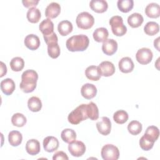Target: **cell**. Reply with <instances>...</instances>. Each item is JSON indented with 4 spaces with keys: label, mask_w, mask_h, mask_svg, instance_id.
<instances>
[{
    "label": "cell",
    "mask_w": 160,
    "mask_h": 160,
    "mask_svg": "<svg viewBox=\"0 0 160 160\" xmlns=\"http://www.w3.org/2000/svg\"><path fill=\"white\" fill-rule=\"evenodd\" d=\"M118 66L122 72L129 73L133 70L134 64L131 58L129 57H124L119 60Z\"/></svg>",
    "instance_id": "obj_15"
},
{
    "label": "cell",
    "mask_w": 160,
    "mask_h": 160,
    "mask_svg": "<svg viewBox=\"0 0 160 160\" xmlns=\"http://www.w3.org/2000/svg\"><path fill=\"white\" fill-rule=\"evenodd\" d=\"M88 118L87 104H82L71 111L68 117V121L72 124H78Z\"/></svg>",
    "instance_id": "obj_3"
},
{
    "label": "cell",
    "mask_w": 160,
    "mask_h": 160,
    "mask_svg": "<svg viewBox=\"0 0 160 160\" xmlns=\"http://www.w3.org/2000/svg\"><path fill=\"white\" fill-rule=\"evenodd\" d=\"M69 158L68 157L67 154L63 151H57L55 152L52 156L53 160H58V159H66L68 160Z\"/></svg>",
    "instance_id": "obj_41"
},
{
    "label": "cell",
    "mask_w": 160,
    "mask_h": 160,
    "mask_svg": "<svg viewBox=\"0 0 160 160\" xmlns=\"http://www.w3.org/2000/svg\"><path fill=\"white\" fill-rule=\"evenodd\" d=\"M26 17L30 22L37 23L41 17L40 10L36 7L29 8L27 12Z\"/></svg>",
    "instance_id": "obj_27"
},
{
    "label": "cell",
    "mask_w": 160,
    "mask_h": 160,
    "mask_svg": "<svg viewBox=\"0 0 160 160\" xmlns=\"http://www.w3.org/2000/svg\"><path fill=\"white\" fill-rule=\"evenodd\" d=\"M25 46L30 50H36L40 46V40L38 36L30 34L26 36L24 41Z\"/></svg>",
    "instance_id": "obj_16"
},
{
    "label": "cell",
    "mask_w": 160,
    "mask_h": 160,
    "mask_svg": "<svg viewBox=\"0 0 160 160\" xmlns=\"http://www.w3.org/2000/svg\"><path fill=\"white\" fill-rule=\"evenodd\" d=\"M26 150L30 155L34 156L38 154L41 150L39 142L35 139L28 140L26 144Z\"/></svg>",
    "instance_id": "obj_18"
},
{
    "label": "cell",
    "mask_w": 160,
    "mask_h": 160,
    "mask_svg": "<svg viewBox=\"0 0 160 160\" xmlns=\"http://www.w3.org/2000/svg\"><path fill=\"white\" fill-rule=\"evenodd\" d=\"M144 135L155 142L159 138V130L155 126H150L147 128Z\"/></svg>",
    "instance_id": "obj_38"
},
{
    "label": "cell",
    "mask_w": 160,
    "mask_h": 160,
    "mask_svg": "<svg viewBox=\"0 0 160 160\" xmlns=\"http://www.w3.org/2000/svg\"><path fill=\"white\" fill-rule=\"evenodd\" d=\"M22 2L24 7L26 8H34V6L36 7V6L38 4L39 1L38 0H23L22 1Z\"/></svg>",
    "instance_id": "obj_42"
},
{
    "label": "cell",
    "mask_w": 160,
    "mask_h": 160,
    "mask_svg": "<svg viewBox=\"0 0 160 160\" xmlns=\"http://www.w3.org/2000/svg\"><path fill=\"white\" fill-rule=\"evenodd\" d=\"M143 21L144 18L138 12L132 13L128 18V23L133 28L139 27L143 22Z\"/></svg>",
    "instance_id": "obj_24"
},
{
    "label": "cell",
    "mask_w": 160,
    "mask_h": 160,
    "mask_svg": "<svg viewBox=\"0 0 160 160\" xmlns=\"http://www.w3.org/2000/svg\"><path fill=\"white\" fill-rule=\"evenodd\" d=\"M109 24L112 33L117 36H122L127 32V28L123 24V19L120 16H114L109 19Z\"/></svg>",
    "instance_id": "obj_4"
},
{
    "label": "cell",
    "mask_w": 160,
    "mask_h": 160,
    "mask_svg": "<svg viewBox=\"0 0 160 160\" xmlns=\"http://www.w3.org/2000/svg\"><path fill=\"white\" fill-rule=\"evenodd\" d=\"M154 141L143 135L139 140V145L141 148L144 151H149L154 146Z\"/></svg>",
    "instance_id": "obj_39"
},
{
    "label": "cell",
    "mask_w": 160,
    "mask_h": 160,
    "mask_svg": "<svg viewBox=\"0 0 160 160\" xmlns=\"http://www.w3.org/2000/svg\"><path fill=\"white\" fill-rule=\"evenodd\" d=\"M89 44V39L87 36L78 34L68 38L66 41V46L69 51H83L88 48Z\"/></svg>",
    "instance_id": "obj_2"
},
{
    "label": "cell",
    "mask_w": 160,
    "mask_h": 160,
    "mask_svg": "<svg viewBox=\"0 0 160 160\" xmlns=\"http://www.w3.org/2000/svg\"><path fill=\"white\" fill-rule=\"evenodd\" d=\"M39 29L43 36H48L54 32V24L50 19L47 18L40 23Z\"/></svg>",
    "instance_id": "obj_21"
},
{
    "label": "cell",
    "mask_w": 160,
    "mask_h": 160,
    "mask_svg": "<svg viewBox=\"0 0 160 160\" xmlns=\"http://www.w3.org/2000/svg\"><path fill=\"white\" fill-rule=\"evenodd\" d=\"M81 93L82 96L85 99H91L96 96L97 94V88L92 84L86 83L81 87Z\"/></svg>",
    "instance_id": "obj_13"
},
{
    "label": "cell",
    "mask_w": 160,
    "mask_h": 160,
    "mask_svg": "<svg viewBox=\"0 0 160 160\" xmlns=\"http://www.w3.org/2000/svg\"><path fill=\"white\" fill-rule=\"evenodd\" d=\"M22 136L18 131H12L8 134V141L12 146H18L22 142Z\"/></svg>",
    "instance_id": "obj_26"
},
{
    "label": "cell",
    "mask_w": 160,
    "mask_h": 160,
    "mask_svg": "<svg viewBox=\"0 0 160 160\" xmlns=\"http://www.w3.org/2000/svg\"><path fill=\"white\" fill-rule=\"evenodd\" d=\"M153 54L151 50L147 48H142L138 50L136 54L137 61L141 64H148L152 59Z\"/></svg>",
    "instance_id": "obj_7"
},
{
    "label": "cell",
    "mask_w": 160,
    "mask_h": 160,
    "mask_svg": "<svg viewBox=\"0 0 160 160\" xmlns=\"http://www.w3.org/2000/svg\"><path fill=\"white\" fill-rule=\"evenodd\" d=\"M48 45V53L53 59H56L60 55V48L58 42H51Z\"/></svg>",
    "instance_id": "obj_37"
},
{
    "label": "cell",
    "mask_w": 160,
    "mask_h": 160,
    "mask_svg": "<svg viewBox=\"0 0 160 160\" xmlns=\"http://www.w3.org/2000/svg\"><path fill=\"white\" fill-rule=\"evenodd\" d=\"M76 22L79 28L88 29L92 28L94 25V18L90 13L88 12H82L77 16Z\"/></svg>",
    "instance_id": "obj_5"
},
{
    "label": "cell",
    "mask_w": 160,
    "mask_h": 160,
    "mask_svg": "<svg viewBox=\"0 0 160 160\" xmlns=\"http://www.w3.org/2000/svg\"><path fill=\"white\" fill-rule=\"evenodd\" d=\"M128 114L124 110H118L113 114V119L118 124H124L128 119Z\"/></svg>",
    "instance_id": "obj_35"
},
{
    "label": "cell",
    "mask_w": 160,
    "mask_h": 160,
    "mask_svg": "<svg viewBox=\"0 0 160 160\" xmlns=\"http://www.w3.org/2000/svg\"><path fill=\"white\" fill-rule=\"evenodd\" d=\"M88 116L90 119L94 121L97 120L99 118V109L98 106L93 102H90L87 104Z\"/></svg>",
    "instance_id": "obj_30"
},
{
    "label": "cell",
    "mask_w": 160,
    "mask_h": 160,
    "mask_svg": "<svg viewBox=\"0 0 160 160\" xmlns=\"http://www.w3.org/2000/svg\"><path fill=\"white\" fill-rule=\"evenodd\" d=\"M117 6L119 11L122 12H128L134 6L133 0H118Z\"/></svg>",
    "instance_id": "obj_32"
},
{
    "label": "cell",
    "mask_w": 160,
    "mask_h": 160,
    "mask_svg": "<svg viewBox=\"0 0 160 160\" xmlns=\"http://www.w3.org/2000/svg\"><path fill=\"white\" fill-rule=\"evenodd\" d=\"M101 154L104 160H117L119 157V151L116 146L108 144L102 148Z\"/></svg>",
    "instance_id": "obj_6"
},
{
    "label": "cell",
    "mask_w": 160,
    "mask_h": 160,
    "mask_svg": "<svg viewBox=\"0 0 160 160\" xmlns=\"http://www.w3.org/2000/svg\"><path fill=\"white\" fill-rule=\"evenodd\" d=\"M1 89L7 96L11 95L15 89V83L11 78H6L1 82Z\"/></svg>",
    "instance_id": "obj_19"
},
{
    "label": "cell",
    "mask_w": 160,
    "mask_h": 160,
    "mask_svg": "<svg viewBox=\"0 0 160 160\" xmlns=\"http://www.w3.org/2000/svg\"><path fill=\"white\" fill-rule=\"evenodd\" d=\"M96 128L98 132L102 135H108L111 130V122L110 119L106 116H103L96 122Z\"/></svg>",
    "instance_id": "obj_9"
},
{
    "label": "cell",
    "mask_w": 160,
    "mask_h": 160,
    "mask_svg": "<svg viewBox=\"0 0 160 160\" xmlns=\"http://www.w3.org/2000/svg\"><path fill=\"white\" fill-rule=\"evenodd\" d=\"M43 148L48 152H52L58 149L59 147L58 139L52 136L46 137L43 140Z\"/></svg>",
    "instance_id": "obj_10"
},
{
    "label": "cell",
    "mask_w": 160,
    "mask_h": 160,
    "mask_svg": "<svg viewBox=\"0 0 160 160\" xmlns=\"http://www.w3.org/2000/svg\"><path fill=\"white\" fill-rule=\"evenodd\" d=\"M44 39L46 43V44H48L51 42H58V38L55 32H52V34L48 35V36H43Z\"/></svg>",
    "instance_id": "obj_40"
},
{
    "label": "cell",
    "mask_w": 160,
    "mask_h": 160,
    "mask_svg": "<svg viewBox=\"0 0 160 160\" xmlns=\"http://www.w3.org/2000/svg\"><path fill=\"white\" fill-rule=\"evenodd\" d=\"M73 29L72 24L71 22L68 20H64L59 22L58 25V30L59 33L62 36H65L72 32Z\"/></svg>",
    "instance_id": "obj_23"
},
{
    "label": "cell",
    "mask_w": 160,
    "mask_h": 160,
    "mask_svg": "<svg viewBox=\"0 0 160 160\" xmlns=\"http://www.w3.org/2000/svg\"><path fill=\"white\" fill-rule=\"evenodd\" d=\"M89 6L94 12L102 13L107 10L108 4L105 0H91L89 2Z\"/></svg>",
    "instance_id": "obj_17"
},
{
    "label": "cell",
    "mask_w": 160,
    "mask_h": 160,
    "mask_svg": "<svg viewBox=\"0 0 160 160\" xmlns=\"http://www.w3.org/2000/svg\"><path fill=\"white\" fill-rule=\"evenodd\" d=\"M28 106L30 111L32 112H38L41 109L42 102L38 97L32 96L28 99Z\"/></svg>",
    "instance_id": "obj_29"
},
{
    "label": "cell",
    "mask_w": 160,
    "mask_h": 160,
    "mask_svg": "<svg viewBox=\"0 0 160 160\" xmlns=\"http://www.w3.org/2000/svg\"><path fill=\"white\" fill-rule=\"evenodd\" d=\"M146 16L151 18H157L160 16L159 5L155 2L148 4L145 8Z\"/></svg>",
    "instance_id": "obj_20"
},
{
    "label": "cell",
    "mask_w": 160,
    "mask_h": 160,
    "mask_svg": "<svg viewBox=\"0 0 160 160\" xmlns=\"http://www.w3.org/2000/svg\"><path fill=\"white\" fill-rule=\"evenodd\" d=\"M142 129V124L138 121H132L128 125V130L132 135H138L141 132Z\"/></svg>",
    "instance_id": "obj_36"
},
{
    "label": "cell",
    "mask_w": 160,
    "mask_h": 160,
    "mask_svg": "<svg viewBox=\"0 0 160 160\" xmlns=\"http://www.w3.org/2000/svg\"><path fill=\"white\" fill-rule=\"evenodd\" d=\"M118 49V42L113 39H108L102 44V52L108 56L114 54Z\"/></svg>",
    "instance_id": "obj_12"
},
{
    "label": "cell",
    "mask_w": 160,
    "mask_h": 160,
    "mask_svg": "<svg viewBox=\"0 0 160 160\" xmlns=\"http://www.w3.org/2000/svg\"><path fill=\"white\" fill-rule=\"evenodd\" d=\"M7 72V68H6V64L1 61V75H0V77H2L3 76H4Z\"/></svg>",
    "instance_id": "obj_43"
},
{
    "label": "cell",
    "mask_w": 160,
    "mask_h": 160,
    "mask_svg": "<svg viewBox=\"0 0 160 160\" xmlns=\"http://www.w3.org/2000/svg\"><path fill=\"white\" fill-rule=\"evenodd\" d=\"M38 74L33 69H28L23 72L21 75V82L20 83L21 89L26 93L32 92L36 88Z\"/></svg>",
    "instance_id": "obj_1"
},
{
    "label": "cell",
    "mask_w": 160,
    "mask_h": 160,
    "mask_svg": "<svg viewBox=\"0 0 160 160\" xmlns=\"http://www.w3.org/2000/svg\"><path fill=\"white\" fill-rule=\"evenodd\" d=\"M98 68L101 74V76L109 77L112 76L115 72V67L112 62L105 61H102L98 66Z\"/></svg>",
    "instance_id": "obj_11"
},
{
    "label": "cell",
    "mask_w": 160,
    "mask_h": 160,
    "mask_svg": "<svg viewBox=\"0 0 160 160\" xmlns=\"http://www.w3.org/2000/svg\"><path fill=\"white\" fill-rule=\"evenodd\" d=\"M61 12V6L56 2H51L45 9V16L49 19H54L58 16Z\"/></svg>",
    "instance_id": "obj_14"
},
{
    "label": "cell",
    "mask_w": 160,
    "mask_h": 160,
    "mask_svg": "<svg viewBox=\"0 0 160 160\" xmlns=\"http://www.w3.org/2000/svg\"><path fill=\"white\" fill-rule=\"evenodd\" d=\"M159 31V24L154 21L148 22L144 27V32L149 36H154Z\"/></svg>",
    "instance_id": "obj_31"
},
{
    "label": "cell",
    "mask_w": 160,
    "mask_h": 160,
    "mask_svg": "<svg viewBox=\"0 0 160 160\" xmlns=\"http://www.w3.org/2000/svg\"><path fill=\"white\" fill-rule=\"evenodd\" d=\"M85 75L88 79L91 81H98L101 76L98 66L94 65L89 66L86 69Z\"/></svg>",
    "instance_id": "obj_22"
},
{
    "label": "cell",
    "mask_w": 160,
    "mask_h": 160,
    "mask_svg": "<svg viewBox=\"0 0 160 160\" xmlns=\"http://www.w3.org/2000/svg\"><path fill=\"white\" fill-rule=\"evenodd\" d=\"M159 38H158L156 39H155L154 40V47L158 50V51H159V48H158V46H159Z\"/></svg>",
    "instance_id": "obj_44"
},
{
    "label": "cell",
    "mask_w": 160,
    "mask_h": 160,
    "mask_svg": "<svg viewBox=\"0 0 160 160\" xmlns=\"http://www.w3.org/2000/svg\"><path fill=\"white\" fill-rule=\"evenodd\" d=\"M68 150L72 156L80 157L84 154L86 151V146L82 141H74L69 144Z\"/></svg>",
    "instance_id": "obj_8"
},
{
    "label": "cell",
    "mask_w": 160,
    "mask_h": 160,
    "mask_svg": "<svg viewBox=\"0 0 160 160\" xmlns=\"http://www.w3.org/2000/svg\"><path fill=\"white\" fill-rule=\"evenodd\" d=\"M109 36L108 31L105 28H98L94 30L92 34L94 39L98 42L105 41Z\"/></svg>",
    "instance_id": "obj_25"
},
{
    "label": "cell",
    "mask_w": 160,
    "mask_h": 160,
    "mask_svg": "<svg viewBox=\"0 0 160 160\" xmlns=\"http://www.w3.org/2000/svg\"><path fill=\"white\" fill-rule=\"evenodd\" d=\"M61 137L64 142L69 144L76 141V133L74 131V130L70 128H67L64 129L61 132Z\"/></svg>",
    "instance_id": "obj_28"
},
{
    "label": "cell",
    "mask_w": 160,
    "mask_h": 160,
    "mask_svg": "<svg viewBox=\"0 0 160 160\" xmlns=\"http://www.w3.org/2000/svg\"><path fill=\"white\" fill-rule=\"evenodd\" d=\"M9 64L13 71H21L24 68V61L21 57H15L11 60Z\"/></svg>",
    "instance_id": "obj_33"
},
{
    "label": "cell",
    "mask_w": 160,
    "mask_h": 160,
    "mask_svg": "<svg viewBox=\"0 0 160 160\" xmlns=\"http://www.w3.org/2000/svg\"><path fill=\"white\" fill-rule=\"evenodd\" d=\"M27 122L26 118L22 113H15L12 115L11 118V122L12 124L17 127H22L24 126Z\"/></svg>",
    "instance_id": "obj_34"
}]
</instances>
